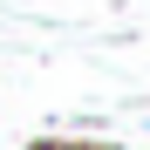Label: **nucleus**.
<instances>
[{"label":"nucleus","instance_id":"1","mask_svg":"<svg viewBox=\"0 0 150 150\" xmlns=\"http://www.w3.org/2000/svg\"><path fill=\"white\" fill-rule=\"evenodd\" d=\"M28 150H96V143H68V137H34Z\"/></svg>","mask_w":150,"mask_h":150}]
</instances>
